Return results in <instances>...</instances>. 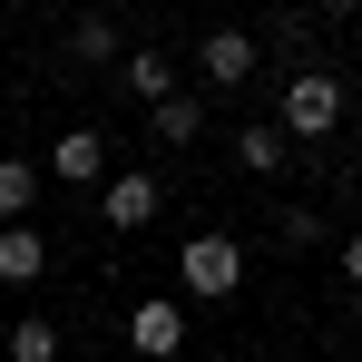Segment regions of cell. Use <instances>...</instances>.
Masks as SVG:
<instances>
[{
    "label": "cell",
    "instance_id": "1",
    "mask_svg": "<svg viewBox=\"0 0 362 362\" xmlns=\"http://www.w3.org/2000/svg\"><path fill=\"white\" fill-rule=\"evenodd\" d=\"M274 127H284V137H333V127H343V78H333V69H294Z\"/></svg>",
    "mask_w": 362,
    "mask_h": 362
},
{
    "label": "cell",
    "instance_id": "2",
    "mask_svg": "<svg viewBox=\"0 0 362 362\" xmlns=\"http://www.w3.org/2000/svg\"><path fill=\"white\" fill-rule=\"evenodd\" d=\"M177 284H186L196 303H226V294L245 284V245H235V235H186V245H177Z\"/></svg>",
    "mask_w": 362,
    "mask_h": 362
},
{
    "label": "cell",
    "instance_id": "3",
    "mask_svg": "<svg viewBox=\"0 0 362 362\" xmlns=\"http://www.w3.org/2000/svg\"><path fill=\"white\" fill-rule=\"evenodd\" d=\"M157 206H167V186L147 177V167H118V177L98 186V226H108V235H147Z\"/></svg>",
    "mask_w": 362,
    "mask_h": 362
},
{
    "label": "cell",
    "instance_id": "4",
    "mask_svg": "<svg viewBox=\"0 0 362 362\" xmlns=\"http://www.w3.org/2000/svg\"><path fill=\"white\" fill-rule=\"evenodd\" d=\"M127 353H137V362H177V353H186V313H177V294L127 303Z\"/></svg>",
    "mask_w": 362,
    "mask_h": 362
},
{
    "label": "cell",
    "instance_id": "5",
    "mask_svg": "<svg viewBox=\"0 0 362 362\" xmlns=\"http://www.w3.org/2000/svg\"><path fill=\"white\" fill-rule=\"evenodd\" d=\"M40 177H59V186H108V137H98V127H69L59 147L40 157Z\"/></svg>",
    "mask_w": 362,
    "mask_h": 362
},
{
    "label": "cell",
    "instance_id": "6",
    "mask_svg": "<svg viewBox=\"0 0 362 362\" xmlns=\"http://www.w3.org/2000/svg\"><path fill=\"white\" fill-rule=\"evenodd\" d=\"M196 78H206V88L255 78V30H206V40H196Z\"/></svg>",
    "mask_w": 362,
    "mask_h": 362
},
{
    "label": "cell",
    "instance_id": "7",
    "mask_svg": "<svg viewBox=\"0 0 362 362\" xmlns=\"http://www.w3.org/2000/svg\"><path fill=\"white\" fill-rule=\"evenodd\" d=\"M49 274V235L40 226H0V284L20 294V284H40Z\"/></svg>",
    "mask_w": 362,
    "mask_h": 362
},
{
    "label": "cell",
    "instance_id": "8",
    "mask_svg": "<svg viewBox=\"0 0 362 362\" xmlns=\"http://www.w3.org/2000/svg\"><path fill=\"white\" fill-rule=\"evenodd\" d=\"M69 59H88V69H118V59H127V30L108 20V10H88V20H69Z\"/></svg>",
    "mask_w": 362,
    "mask_h": 362
},
{
    "label": "cell",
    "instance_id": "9",
    "mask_svg": "<svg viewBox=\"0 0 362 362\" xmlns=\"http://www.w3.org/2000/svg\"><path fill=\"white\" fill-rule=\"evenodd\" d=\"M40 157H0V226H30V206H40Z\"/></svg>",
    "mask_w": 362,
    "mask_h": 362
},
{
    "label": "cell",
    "instance_id": "10",
    "mask_svg": "<svg viewBox=\"0 0 362 362\" xmlns=\"http://www.w3.org/2000/svg\"><path fill=\"white\" fill-rule=\"evenodd\" d=\"M118 78H127V98H147V108H157V98H177V59H167V49H127Z\"/></svg>",
    "mask_w": 362,
    "mask_h": 362
},
{
    "label": "cell",
    "instance_id": "11",
    "mask_svg": "<svg viewBox=\"0 0 362 362\" xmlns=\"http://www.w3.org/2000/svg\"><path fill=\"white\" fill-rule=\"evenodd\" d=\"M284 147H294V137H284L274 118H245V127H235V157H245V177H274V167H284Z\"/></svg>",
    "mask_w": 362,
    "mask_h": 362
},
{
    "label": "cell",
    "instance_id": "12",
    "mask_svg": "<svg viewBox=\"0 0 362 362\" xmlns=\"http://www.w3.org/2000/svg\"><path fill=\"white\" fill-rule=\"evenodd\" d=\"M147 127H157V147H196V137H206V108H196V98H157V108H147Z\"/></svg>",
    "mask_w": 362,
    "mask_h": 362
},
{
    "label": "cell",
    "instance_id": "13",
    "mask_svg": "<svg viewBox=\"0 0 362 362\" xmlns=\"http://www.w3.org/2000/svg\"><path fill=\"white\" fill-rule=\"evenodd\" d=\"M0 362H59V323H49V313H20L10 343H0Z\"/></svg>",
    "mask_w": 362,
    "mask_h": 362
},
{
    "label": "cell",
    "instance_id": "14",
    "mask_svg": "<svg viewBox=\"0 0 362 362\" xmlns=\"http://www.w3.org/2000/svg\"><path fill=\"white\" fill-rule=\"evenodd\" d=\"M274 245H323V216H313V206H284V216H274Z\"/></svg>",
    "mask_w": 362,
    "mask_h": 362
},
{
    "label": "cell",
    "instance_id": "15",
    "mask_svg": "<svg viewBox=\"0 0 362 362\" xmlns=\"http://www.w3.org/2000/svg\"><path fill=\"white\" fill-rule=\"evenodd\" d=\"M333 274H343V284H362V235H343V245H333Z\"/></svg>",
    "mask_w": 362,
    "mask_h": 362
},
{
    "label": "cell",
    "instance_id": "16",
    "mask_svg": "<svg viewBox=\"0 0 362 362\" xmlns=\"http://www.w3.org/2000/svg\"><path fill=\"white\" fill-rule=\"evenodd\" d=\"M343 362H362V353H343Z\"/></svg>",
    "mask_w": 362,
    "mask_h": 362
}]
</instances>
